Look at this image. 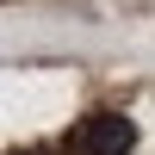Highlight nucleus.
Instances as JSON below:
<instances>
[{
    "instance_id": "obj_2",
    "label": "nucleus",
    "mask_w": 155,
    "mask_h": 155,
    "mask_svg": "<svg viewBox=\"0 0 155 155\" xmlns=\"http://www.w3.org/2000/svg\"><path fill=\"white\" fill-rule=\"evenodd\" d=\"M25 155H37V149H25Z\"/></svg>"
},
{
    "instance_id": "obj_1",
    "label": "nucleus",
    "mask_w": 155,
    "mask_h": 155,
    "mask_svg": "<svg viewBox=\"0 0 155 155\" xmlns=\"http://www.w3.org/2000/svg\"><path fill=\"white\" fill-rule=\"evenodd\" d=\"M130 149H137V124L124 112H93L68 137V155H130Z\"/></svg>"
}]
</instances>
